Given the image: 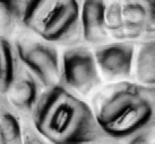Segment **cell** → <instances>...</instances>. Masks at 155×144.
Wrapping results in <instances>:
<instances>
[{
  "instance_id": "16",
  "label": "cell",
  "mask_w": 155,
  "mask_h": 144,
  "mask_svg": "<svg viewBox=\"0 0 155 144\" xmlns=\"http://www.w3.org/2000/svg\"><path fill=\"white\" fill-rule=\"evenodd\" d=\"M23 144H51L36 132L32 124L23 125Z\"/></svg>"
},
{
  "instance_id": "5",
  "label": "cell",
  "mask_w": 155,
  "mask_h": 144,
  "mask_svg": "<svg viewBox=\"0 0 155 144\" xmlns=\"http://www.w3.org/2000/svg\"><path fill=\"white\" fill-rule=\"evenodd\" d=\"M18 62L39 80L44 89L60 83V56L54 45L30 37L17 38Z\"/></svg>"
},
{
  "instance_id": "12",
  "label": "cell",
  "mask_w": 155,
  "mask_h": 144,
  "mask_svg": "<svg viewBox=\"0 0 155 144\" xmlns=\"http://www.w3.org/2000/svg\"><path fill=\"white\" fill-rule=\"evenodd\" d=\"M15 47L7 37L0 36V96H6L18 68Z\"/></svg>"
},
{
  "instance_id": "6",
  "label": "cell",
  "mask_w": 155,
  "mask_h": 144,
  "mask_svg": "<svg viewBox=\"0 0 155 144\" xmlns=\"http://www.w3.org/2000/svg\"><path fill=\"white\" fill-rule=\"evenodd\" d=\"M94 58L99 71L109 80L129 78L135 61V46L133 43L119 41L96 47Z\"/></svg>"
},
{
  "instance_id": "15",
  "label": "cell",
  "mask_w": 155,
  "mask_h": 144,
  "mask_svg": "<svg viewBox=\"0 0 155 144\" xmlns=\"http://www.w3.org/2000/svg\"><path fill=\"white\" fill-rule=\"evenodd\" d=\"M146 10L143 38L145 42H155V1H146Z\"/></svg>"
},
{
  "instance_id": "17",
  "label": "cell",
  "mask_w": 155,
  "mask_h": 144,
  "mask_svg": "<svg viewBox=\"0 0 155 144\" xmlns=\"http://www.w3.org/2000/svg\"><path fill=\"white\" fill-rule=\"evenodd\" d=\"M127 144H155V142L152 140L151 135L148 133L143 132V133H139L137 135L130 137Z\"/></svg>"
},
{
  "instance_id": "1",
  "label": "cell",
  "mask_w": 155,
  "mask_h": 144,
  "mask_svg": "<svg viewBox=\"0 0 155 144\" xmlns=\"http://www.w3.org/2000/svg\"><path fill=\"white\" fill-rule=\"evenodd\" d=\"M31 116L33 127L51 144H97L107 139L90 105L60 83L42 91Z\"/></svg>"
},
{
  "instance_id": "9",
  "label": "cell",
  "mask_w": 155,
  "mask_h": 144,
  "mask_svg": "<svg viewBox=\"0 0 155 144\" xmlns=\"http://www.w3.org/2000/svg\"><path fill=\"white\" fill-rule=\"evenodd\" d=\"M124 36L126 42L143 38L146 21V2L128 1L121 2Z\"/></svg>"
},
{
  "instance_id": "4",
  "label": "cell",
  "mask_w": 155,
  "mask_h": 144,
  "mask_svg": "<svg viewBox=\"0 0 155 144\" xmlns=\"http://www.w3.org/2000/svg\"><path fill=\"white\" fill-rule=\"evenodd\" d=\"M101 83L94 53L87 46L74 45L60 59V85L75 95H88Z\"/></svg>"
},
{
  "instance_id": "3",
  "label": "cell",
  "mask_w": 155,
  "mask_h": 144,
  "mask_svg": "<svg viewBox=\"0 0 155 144\" xmlns=\"http://www.w3.org/2000/svg\"><path fill=\"white\" fill-rule=\"evenodd\" d=\"M22 25L52 45L74 46L81 36V4L30 1Z\"/></svg>"
},
{
  "instance_id": "7",
  "label": "cell",
  "mask_w": 155,
  "mask_h": 144,
  "mask_svg": "<svg viewBox=\"0 0 155 144\" xmlns=\"http://www.w3.org/2000/svg\"><path fill=\"white\" fill-rule=\"evenodd\" d=\"M42 88L39 80L19 63L13 83L5 98L16 113L32 114L43 91Z\"/></svg>"
},
{
  "instance_id": "18",
  "label": "cell",
  "mask_w": 155,
  "mask_h": 144,
  "mask_svg": "<svg viewBox=\"0 0 155 144\" xmlns=\"http://www.w3.org/2000/svg\"><path fill=\"white\" fill-rule=\"evenodd\" d=\"M143 90H144V93L146 95L147 99L150 100V104H151L152 110H153V125L152 127L155 126V87H145V86H142Z\"/></svg>"
},
{
  "instance_id": "10",
  "label": "cell",
  "mask_w": 155,
  "mask_h": 144,
  "mask_svg": "<svg viewBox=\"0 0 155 144\" xmlns=\"http://www.w3.org/2000/svg\"><path fill=\"white\" fill-rule=\"evenodd\" d=\"M0 144H23V124L4 96H0Z\"/></svg>"
},
{
  "instance_id": "2",
  "label": "cell",
  "mask_w": 155,
  "mask_h": 144,
  "mask_svg": "<svg viewBox=\"0 0 155 144\" xmlns=\"http://www.w3.org/2000/svg\"><path fill=\"white\" fill-rule=\"evenodd\" d=\"M100 130L112 140H129L153 125V110L143 87L120 82L109 87L95 106Z\"/></svg>"
},
{
  "instance_id": "8",
  "label": "cell",
  "mask_w": 155,
  "mask_h": 144,
  "mask_svg": "<svg viewBox=\"0 0 155 144\" xmlns=\"http://www.w3.org/2000/svg\"><path fill=\"white\" fill-rule=\"evenodd\" d=\"M105 6L102 1L81 4V36L91 45H103L109 34L105 27Z\"/></svg>"
},
{
  "instance_id": "13",
  "label": "cell",
  "mask_w": 155,
  "mask_h": 144,
  "mask_svg": "<svg viewBox=\"0 0 155 144\" xmlns=\"http://www.w3.org/2000/svg\"><path fill=\"white\" fill-rule=\"evenodd\" d=\"M105 27L109 36L119 41H125L124 36V21L121 2H107L105 6Z\"/></svg>"
},
{
  "instance_id": "11",
  "label": "cell",
  "mask_w": 155,
  "mask_h": 144,
  "mask_svg": "<svg viewBox=\"0 0 155 144\" xmlns=\"http://www.w3.org/2000/svg\"><path fill=\"white\" fill-rule=\"evenodd\" d=\"M135 77L138 85L155 87V42H144L135 54Z\"/></svg>"
},
{
  "instance_id": "14",
  "label": "cell",
  "mask_w": 155,
  "mask_h": 144,
  "mask_svg": "<svg viewBox=\"0 0 155 144\" xmlns=\"http://www.w3.org/2000/svg\"><path fill=\"white\" fill-rule=\"evenodd\" d=\"M21 24L17 1H0V36L7 37Z\"/></svg>"
}]
</instances>
